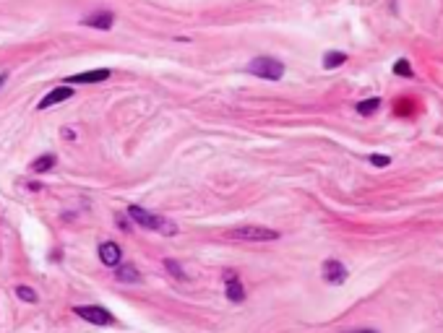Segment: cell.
Returning <instances> with one entry per match:
<instances>
[{"label":"cell","instance_id":"17","mask_svg":"<svg viewBox=\"0 0 443 333\" xmlns=\"http://www.w3.org/2000/svg\"><path fill=\"white\" fill-rule=\"evenodd\" d=\"M16 297L24 299V302H37V299H39L32 286H16Z\"/></svg>","mask_w":443,"mask_h":333},{"label":"cell","instance_id":"15","mask_svg":"<svg viewBox=\"0 0 443 333\" xmlns=\"http://www.w3.org/2000/svg\"><path fill=\"white\" fill-rule=\"evenodd\" d=\"M394 73L399 75V78H412V65H409V60H396L394 63Z\"/></svg>","mask_w":443,"mask_h":333},{"label":"cell","instance_id":"14","mask_svg":"<svg viewBox=\"0 0 443 333\" xmlns=\"http://www.w3.org/2000/svg\"><path fill=\"white\" fill-rule=\"evenodd\" d=\"M378 110H381V99H378V96H370V99H363L357 104V112H360V115H365V117L373 115V112H378Z\"/></svg>","mask_w":443,"mask_h":333},{"label":"cell","instance_id":"10","mask_svg":"<svg viewBox=\"0 0 443 333\" xmlns=\"http://www.w3.org/2000/svg\"><path fill=\"white\" fill-rule=\"evenodd\" d=\"M115 278L120 284H141V274L138 268L133 266V263H128V266H115Z\"/></svg>","mask_w":443,"mask_h":333},{"label":"cell","instance_id":"8","mask_svg":"<svg viewBox=\"0 0 443 333\" xmlns=\"http://www.w3.org/2000/svg\"><path fill=\"white\" fill-rule=\"evenodd\" d=\"M120 258H123V250H120L117 242H102V245H99V260L107 268L120 266Z\"/></svg>","mask_w":443,"mask_h":333},{"label":"cell","instance_id":"13","mask_svg":"<svg viewBox=\"0 0 443 333\" xmlns=\"http://www.w3.org/2000/svg\"><path fill=\"white\" fill-rule=\"evenodd\" d=\"M342 63H347V52L331 50V52H326V55H324V68H326V71H334V68H339Z\"/></svg>","mask_w":443,"mask_h":333},{"label":"cell","instance_id":"12","mask_svg":"<svg viewBox=\"0 0 443 333\" xmlns=\"http://www.w3.org/2000/svg\"><path fill=\"white\" fill-rule=\"evenodd\" d=\"M55 164H58V156L55 154H42V156H37L29 166H32L34 175H42V172H50Z\"/></svg>","mask_w":443,"mask_h":333},{"label":"cell","instance_id":"9","mask_svg":"<svg viewBox=\"0 0 443 333\" xmlns=\"http://www.w3.org/2000/svg\"><path fill=\"white\" fill-rule=\"evenodd\" d=\"M110 75H112L110 68H96V71H84V73L71 75L65 83H99V81H107Z\"/></svg>","mask_w":443,"mask_h":333},{"label":"cell","instance_id":"1","mask_svg":"<svg viewBox=\"0 0 443 333\" xmlns=\"http://www.w3.org/2000/svg\"><path fill=\"white\" fill-rule=\"evenodd\" d=\"M125 214H128L138 226H144V229H149V232H159V234H175L177 232V226L172 224L170 219L156 216V214H152V211H146L141 206H128V208H125Z\"/></svg>","mask_w":443,"mask_h":333},{"label":"cell","instance_id":"18","mask_svg":"<svg viewBox=\"0 0 443 333\" xmlns=\"http://www.w3.org/2000/svg\"><path fill=\"white\" fill-rule=\"evenodd\" d=\"M367 162H370L373 166H388V164H391V156H386V154H370V156H367Z\"/></svg>","mask_w":443,"mask_h":333},{"label":"cell","instance_id":"21","mask_svg":"<svg viewBox=\"0 0 443 333\" xmlns=\"http://www.w3.org/2000/svg\"><path fill=\"white\" fill-rule=\"evenodd\" d=\"M5 78H8V73H0V86L5 83Z\"/></svg>","mask_w":443,"mask_h":333},{"label":"cell","instance_id":"16","mask_svg":"<svg viewBox=\"0 0 443 333\" xmlns=\"http://www.w3.org/2000/svg\"><path fill=\"white\" fill-rule=\"evenodd\" d=\"M164 268H167L175 278H180V281H185V278H188V274H185L183 268H180V263H177V260H170V258H167V260H164Z\"/></svg>","mask_w":443,"mask_h":333},{"label":"cell","instance_id":"20","mask_svg":"<svg viewBox=\"0 0 443 333\" xmlns=\"http://www.w3.org/2000/svg\"><path fill=\"white\" fill-rule=\"evenodd\" d=\"M344 333H378V331H373V328H360V331H344Z\"/></svg>","mask_w":443,"mask_h":333},{"label":"cell","instance_id":"4","mask_svg":"<svg viewBox=\"0 0 443 333\" xmlns=\"http://www.w3.org/2000/svg\"><path fill=\"white\" fill-rule=\"evenodd\" d=\"M321 276H324V281H326V284H331V286H339V284H344V281H347L349 271H347V266H344L342 260H336V258H328V260H324V266H321Z\"/></svg>","mask_w":443,"mask_h":333},{"label":"cell","instance_id":"11","mask_svg":"<svg viewBox=\"0 0 443 333\" xmlns=\"http://www.w3.org/2000/svg\"><path fill=\"white\" fill-rule=\"evenodd\" d=\"M112 21H115V16H112L110 11H99V13H92V16H86L84 24L92 26V29H110Z\"/></svg>","mask_w":443,"mask_h":333},{"label":"cell","instance_id":"6","mask_svg":"<svg viewBox=\"0 0 443 333\" xmlns=\"http://www.w3.org/2000/svg\"><path fill=\"white\" fill-rule=\"evenodd\" d=\"M224 294L230 302H245V286L240 284L237 271H224Z\"/></svg>","mask_w":443,"mask_h":333},{"label":"cell","instance_id":"19","mask_svg":"<svg viewBox=\"0 0 443 333\" xmlns=\"http://www.w3.org/2000/svg\"><path fill=\"white\" fill-rule=\"evenodd\" d=\"M117 226L123 232H131V222H125V216H117Z\"/></svg>","mask_w":443,"mask_h":333},{"label":"cell","instance_id":"3","mask_svg":"<svg viewBox=\"0 0 443 333\" xmlns=\"http://www.w3.org/2000/svg\"><path fill=\"white\" fill-rule=\"evenodd\" d=\"M227 237L243 242H274L279 240V232L269 229V226H235V229L227 232Z\"/></svg>","mask_w":443,"mask_h":333},{"label":"cell","instance_id":"7","mask_svg":"<svg viewBox=\"0 0 443 333\" xmlns=\"http://www.w3.org/2000/svg\"><path fill=\"white\" fill-rule=\"evenodd\" d=\"M71 96H73V89L71 86H55L50 94H44L42 99H39L37 110H50V107H55V104H60V102L71 99Z\"/></svg>","mask_w":443,"mask_h":333},{"label":"cell","instance_id":"2","mask_svg":"<svg viewBox=\"0 0 443 333\" xmlns=\"http://www.w3.org/2000/svg\"><path fill=\"white\" fill-rule=\"evenodd\" d=\"M245 71L250 73V75H258V78H264V81H279L282 75H284V63H279L276 57L261 55V57H253L250 63H248Z\"/></svg>","mask_w":443,"mask_h":333},{"label":"cell","instance_id":"5","mask_svg":"<svg viewBox=\"0 0 443 333\" xmlns=\"http://www.w3.org/2000/svg\"><path fill=\"white\" fill-rule=\"evenodd\" d=\"M73 313H76L81 320H86L92 325H110L112 323V315L104 307H99V305H78Z\"/></svg>","mask_w":443,"mask_h":333}]
</instances>
